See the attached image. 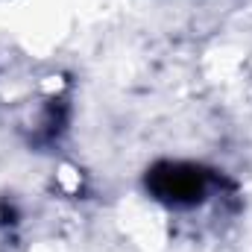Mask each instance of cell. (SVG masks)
Wrapping results in <instances>:
<instances>
[{
  "label": "cell",
  "instance_id": "cell-2",
  "mask_svg": "<svg viewBox=\"0 0 252 252\" xmlns=\"http://www.w3.org/2000/svg\"><path fill=\"white\" fill-rule=\"evenodd\" d=\"M118 232L141 252H161L170 244V214L156 196L132 193L118 202Z\"/></svg>",
  "mask_w": 252,
  "mask_h": 252
},
{
  "label": "cell",
  "instance_id": "cell-4",
  "mask_svg": "<svg viewBox=\"0 0 252 252\" xmlns=\"http://www.w3.org/2000/svg\"><path fill=\"white\" fill-rule=\"evenodd\" d=\"M24 252H73V250H70V244H67V241L56 238V235H47V238L32 241Z\"/></svg>",
  "mask_w": 252,
  "mask_h": 252
},
{
  "label": "cell",
  "instance_id": "cell-1",
  "mask_svg": "<svg viewBox=\"0 0 252 252\" xmlns=\"http://www.w3.org/2000/svg\"><path fill=\"white\" fill-rule=\"evenodd\" d=\"M15 41L32 53L44 56L62 44L70 24L67 0H18L15 3Z\"/></svg>",
  "mask_w": 252,
  "mask_h": 252
},
{
  "label": "cell",
  "instance_id": "cell-3",
  "mask_svg": "<svg viewBox=\"0 0 252 252\" xmlns=\"http://www.w3.org/2000/svg\"><path fill=\"white\" fill-rule=\"evenodd\" d=\"M56 182H59V188H62L64 193H76V190L82 188V176H79V170H76L73 164H62V167H59Z\"/></svg>",
  "mask_w": 252,
  "mask_h": 252
}]
</instances>
